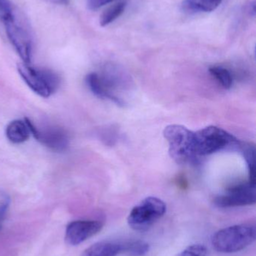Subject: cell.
I'll return each mask as SVG.
<instances>
[{
  "instance_id": "obj_1",
  "label": "cell",
  "mask_w": 256,
  "mask_h": 256,
  "mask_svg": "<svg viewBox=\"0 0 256 256\" xmlns=\"http://www.w3.org/2000/svg\"><path fill=\"white\" fill-rule=\"evenodd\" d=\"M0 26L23 62L30 64L34 39L30 22L10 0H0Z\"/></svg>"
},
{
  "instance_id": "obj_2",
  "label": "cell",
  "mask_w": 256,
  "mask_h": 256,
  "mask_svg": "<svg viewBox=\"0 0 256 256\" xmlns=\"http://www.w3.org/2000/svg\"><path fill=\"white\" fill-rule=\"evenodd\" d=\"M256 230L252 224H239L222 228L211 238L213 249L221 254L243 250L255 242Z\"/></svg>"
},
{
  "instance_id": "obj_3",
  "label": "cell",
  "mask_w": 256,
  "mask_h": 256,
  "mask_svg": "<svg viewBox=\"0 0 256 256\" xmlns=\"http://www.w3.org/2000/svg\"><path fill=\"white\" fill-rule=\"evenodd\" d=\"M163 135L168 142L170 156L176 162L186 164L196 160L194 132L184 126L171 124L165 128Z\"/></svg>"
},
{
  "instance_id": "obj_4",
  "label": "cell",
  "mask_w": 256,
  "mask_h": 256,
  "mask_svg": "<svg viewBox=\"0 0 256 256\" xmlns=\"http://www.w3.org/2000/svg\"><path fill=\"white\" fill-rule=\"evenodd\" d=\"M165 212L166 204L162 200L157 197H147L132 209L128 216V225L135 231H147Z\"/></svg>"
},
{
  "instance_id": "obj_5",
  "label": "cell",
  "mask_w": 256,
  "mask_h": 256,
  "mask_svg": "<svg viewBox=\"0 0 256 256\" xmlns=\"http://www.w3.org/2000/svg\"><path fill=\"white\" fill-rule=\"evenodd\" d=\"M18 70L27 85L41 97H51L59 88L60 78L52 70L33 67L24 62L18 64Z\"/></svg>"
},
{
  "instance_id": "obj_6",
  "label": "cell",
  "mask_w": 256,
  "mask_h": 256,
  "mask_svg": "<svg viewBox=\"0 0 256 256\" xmlns=\"http://www.w3.org/2000/svg\"><path fill=\"white\" fill-rule=\"evenodd\" d=\"M195 134V146L197 155H209L229 147H237L239 141L225 130L209 126Z\"/></svg>"
},
{
  "instance_id": "obj_7",
  "label": "cell",
  "mask_w": 256,
  "mask_h": 256,
  "mask_svg": "<svg viewBox=\"0 0 256 256\" xmlns=\"http://www.w3.org/2000/svg\"><path fill=\"white\" fill-rule=\"evenodd\" d=\"M256 202L255 184L248 182L228 188L215 198L214 204L221 208L251 206Z\"/></svg>"
},
{
  "instance_id": "obj_8",
  "label": "cell",
  "mask_w": 256,
  "mask_h": 256,
  "mask_svg": "<svg viewBox=\"0 0 256 256\" xmlns=\"http://www.w3.org/2000/svg\"><path fill=\"white\" fill-rule=\"evenodd\" d=\"M25 120L30 127L31 135L42 144L55 152H60L66 150L69 144V138L67 132L64 130L56 126L36 127L31 120L27 118Z\"/></svg>"
},
{
  "instance_id": "obj_9",
  "label": "cell",
  "mask_w": 256,
  "mask_h": 256,
  "mask_svg": "<svg viewBox=\"0 0 256 256\" xmlns=\"http://www.w3.org/2000/svg\"><path fill=\"white\" fill-rule=\"evenodd\" d=\"M103 224L97 220H76L66 227L65 240L71 246H78L102 231Z\"/></svg>"
},
{
  "instance_id": "obj_10",
  "label": "cell",
  "mask_w": 256,
  "mask_h": 256,
  "mask_svg": "<svg viewBox=\"0 0 256 256\" xmlns=\"http://www.w3.org/2000/svg\"><path fill=\"white\" fill-rule=\"evenodd\" d=\"M6 136L11 142L20 144L24 142L31 135L30 127L24 118L22 120H15L8 124L6 128Z\"/></svg>"
},
{
  "instance_id": "obj_11",
  "label": "cell",
  "mask_w": 256,
  "mask_h": 256,
  "mask_svg": "<svg viewBox=\"0 0 256 256\" xmlns=\"http://www.w3.org/2000/svg\"><path fill=\"white\" fill-rule=\"evenodd\" d=\"M121 254V244L111 242H100L87 248L81 256H117Z\"/></svg>"
},
{
  "instance_id": "obj_12",
  "label": "cell",
  "mask_w": 256,
  "mask_h": 256,
  "mask_svg": "<svg viewBox=\"0 0 256 256\" xmlns=\"http://www.w3.org/2000/svg\"><path fill=\"white\" fill-rule=\"evenodd\" d=\"M222 0H183L182 8L189 14L205 13L216 10Z\"/></svg>"
},
{
  "instance_id": "obj_13",
  "label": "cell",
  "mask_w": 256,
  "mask_h": 256,
  "mask_svg": "<svg viewBox=\"0 0 256 256\" xmlns=\"http://www.w3.org/2000/svg\"><path fill=\"white\" fill-rule=\"evenodd\" d=\"M237 148L241 152L246 164H247L248 171H249V182L255 184V146L252 143L239 142Z\"/></svg>"
},
{
  "instance_id": "obj_14",
  "label": "cell",
  "mask_w": 256,
  "mask_h": 256,
  "mask_svg": "<svg viewBox=\"0 0 256 256\" xmlns=\"http://www.w3.org/2000/svg\"><path fill=\"white\" fill-rule=\"evenodd\" d=\"M126 7V2H119L110 6L101 15L99 22L102 26H106L121 16Z\"/></svg>"
},
{
  "instance_id": "obj_15",
  "label": "cell",
  "mask_w": 256,
  "mask_h": 256,
  "mask_svg": "<svg viewBox=\"0 0 256 256\" xmlns=\"http://www.w3.org/2000/svg\"><path fill=\"white\" fill-rule=\"evenodd\" d=\"M150 245L144 240H133L121 244V254L128 256H144L150 251Z\"/></svg>"
},
{
  "instance_id": "obj_16",
  "label": "cell",
  "mask_w": 256,
  "mask_h": 256,
  "mask_svg": "<svg viewBox=\"0 0 256 256\" xmlns=\"http://www.w3.org/2000/svg\"><path fill=\"white\" fill-rule=\"evenodd\" d=\"M209 72L225 90H228L232 86V76L228 69L222 66H213L209 68Z\"/></svg>"
},
{
  "instance_id": "obj_17",
  "label": "cell",
  "mask_w": 256,
  "mask_h": 256,
  "mask_svg": "<svg viewBox=\"0 0 256 256\" xmlns=\"http://www.w3.org/2000/svg\"><path fill=\"white\" fill-rule=\"evenodd\" d=\"M207 250L201 244L189 245L175 256H207Z\"/></svg>"
},
{
  "instance_id": "obj_18",
  "label": "cell",
  "mask_w": 256,
  "mask_h": 256,
  "mask_svg": "<svg viewBox=\"0 0 256 256\" xmlns=\"http://www.w3.org/2000/svg\"><path fill=\"white\" fill-rule=\"evenodd\" d=\"M9 204H10V200L8 197H5L0 201V231L3 228V224L7 216Z\"/></svg>"
},
{
  "instance_id": "obj_19",
  "label": "cell",
  "mask_w": 256,
  "mask_h": 256,
  "mask_svg": "<svg viewBox=\"0 0 256 256\" xmlns=\"http://www.w3.org/2000/svg\"><path fill=\"white\" fill-rule=\"evenodd\" d=\"M114 0H87V6L90 10H95L112 2Z\"/></svg>"
},
{
  "instance_id": "obj_20",
  "label": "cell",
  "mask_w": 256,
  "mask_h": 256,
  "mask_svg": "<svg viewBox=\"0 0 256 256\" xmlns=\"http://www.w3.org/2000/svg\"><path fill=\"white\" fill-rule=\"evenodd\" d=\"M176 184L180 189L185 190L188 188V182L186 180V177L183 174H179L176 178Z\"/></svg>"
},
{
  "instance_id": "obj_21",
  "label": "cell",
  "mask_w": 256,
  "mask_h": 256,
  "mask_svg": "<svg viewBox=\"0 0 256 256\" xmlns=\"http://www.w3.org/2000/svg\"><path fill=\"white\" fill-rule=\"evenodd\" d=\"M45 1L52 3V4H65L68 3L69 0H45Z\"/></svg>"
}]
</instances>
